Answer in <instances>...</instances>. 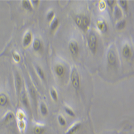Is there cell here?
Listing matches in <instances>:
<instances>
[{
  "label": "cell",
  "instance_id": "obj_22",
  "mask_svg": "<svg viewBox=\"0 0 134 134\" xmlns=\"http://www.w3.org/2000/svg\"><path fill=\"white\" fill-rule=\"evenodd\" d=\"M114 14L116 18H120L122 16V12L121 9L118 7H115L114 10Z\"/></svg>",
  "mask_w": 134,
  "mask_h": 134
},
{
  "label": "cell",
  "instance_id": "obj_32",
  "mask_svg": "<svg viewBox=\"0 0 134 134\" xmlns=\"http://www.w3.org/2000/svg\"><path fill=\"white\" fill-rule=\"evenodd\" d=\"M54 16V13L53 11H50L47 14V19L48 20H51L53 18Z\"/></svg>",
  "mask_w": 134,
  "mask_h": 134
},
{
  "label": "cell",
  "instance_id": "obj_6",
  "mask_svg": "<svg viewBox=\"0 0 134 134\" xmlns=\"http://www.w3.org/2000/svg\"><path fill=\"white\" fill-rule=\"evenodd\" d=\"M45 131L46 128L43 125H36L33 129V133L34 134H43Z\"/></svg>",
  "mask_w": 134,
  "mask_h": 134
},
{
  "label": "cell",
  "instance_id": "obj_8",
  "mask_svg": "<svg viewBox=\"0 0 134 134\" xmlns=\"http://www.w3.org/2000/svg\"><path fill=\"white\" fill-rule=\"evenodd\" d=\"M32 41V34L30 32L27 33L24 36L23 39V45L24 47H27L30 45Z\"/></svg>",
  "mask_w": 134,
  "mask_h": 134
},
{
  "label": "cell",
  "instance_id": "obj_10",
  "mask_svg": "<svg viewBox=\"0 0 134 134\" xmlns=\"http://www.w3.org/2000/svg\"><path fill=\"white\" fill-rule=\"evenodd\" d=\"M97 27L98 29L102 33L105 32L107 30V27L106 23L102 21H99L98 22Z\"/></svg>",
  "mask_w": 134,
  "mask_h": 134
},
{
  "label": "cell",
  "instance_id": "obj_34",
  "mask_svg": "<svg viewBox=\"0 0 134 134\" xmlns=\"http://www.w3.org/2000/svg\"><path fill=\"white\" fill-rule=\"evenodd\" d=\"M105 5L104 4L103 1H101L100 3V8H101H101L102 9H104V8H105Z\"/></svg>",
  "mask_w": 134,
  "mask_h": 134
},
{
  "label": "cell",
  "instance_id": "obj_5",
  "mask_svg": "<svg viewBox=\"0 0 134 134\" xmlns=\"http://www.w3.org/2000/svg\"><path fill=\"white\" fill-rule=\"evenodd\" d=\"M70 51L72 55H77L78 53V46L76 42L72 41L70 42L69 45Z\"/></svg>",
  "mask_w": 134,
  "mask_h": 134
},
{
  "label": "cell",
  "instance_id": "obj_2",
  "mask_svg": "<svg viewBox=\"0 0 134 134\" xmlns=\"http://www.w3.org/2000/svg\"><path fill=\"white\" fill-rule=\"evenodd\" d=\"M71 81L73 87L76 90H78L80 87V79L78 72L75 68L72 70L71 74Z\"/></svg>",
  "mask_w": 134,
  "mask_h": 134
},
{
  "label": "cell",
  "instance_id": "obj_1",
  "mask_svg": "<svg viewBox=\"0 0 134 134\" xmlns=\"http://www.w3.org/2000/svg\"><path fill=\"white\" fill-rule=\"evenodd\" d=\"M97 38L94 33H91L88 38V45L89 48L93 54H95L97 51Z\"/></svg>",
  "mask_w": 134,
  "mask_h": 134
},
{
  "label": "cell",
  "instance_id": "obj_15",
  "mask_svg": "<svg viewBox=\"0 0 134 134\" xmlns=\"http://www.w3.org/2000/svg\"><path fill=\"white\" fill-rule=\"evenodd\" d=\"M40 112L43 115L46 116L48 114V109L45 104L42 102L40 104Z\"/></svg>",
  "mask_w": 134,
  "mask_h": 134
},
{
  "label": "cell",
  "instance_id": "obj_35",
  "mask_svg": "<svg viewBox=\"0 0 134 134\" xmlns=\"http://www.w3.org/2000/svg\"><path fill=\"white\" fill-rule=\"evenodd\" d=\"M31 2L33 3V5H37L39 4V1H31Z\"/></svg>",
  "mask_w": 134,
  "mask_h": 134
},
{
  "label": "cell",
  "instance_id": "obj_14",
  "mask_svg": "<svg viewBox=\"0 0 134 134\" xmlns=\"http://www.w3.org/2000/svg\"><path fill=\"white\" fill-rule=\"evenodd\" d=\"M18 129L21 132H24L26 128V123L25 122V120L18 121Z\"/></svg>",
  "mask_w": 134,
  "mask_h": 134
},
{
  "label": "cell",
  "instance_id": "obj_31",
  "mask_svg": "<svg viewBox=\"0 0 134 134\" xmlns=\"http://www.w3.org/2000/svg\"><path fill=\"white\" fill-rule=\"evenodd\" d=\"M13 57L14 58V60L16 62H19L20 60V56L19 55V54L16 53H13Z\"/></svg>",
  "mask_w": 134,
  "mask_h": 134
},
{
  "label": "cell",
  "instance_id": "obj_11",
  "mask_svg": "<svg viewBox=\"0 0 134 134\" xmlns=\"http://www.w3.org/2000/svg\"><path fill=\"white\" fill-rule=\"evenodd\" d=\"M8 103V98L5 95H0V106H5Z\"/></svg>",
  "mask_w": 134,
  "mask_h": 134
},
{
  "label": "cell",
  "instance_id": "obj_33",
  "mask_svg": "<svg viewBox=\"0 0 134 134\" xmlns=\"http://www.w3.org/2000/svg\"><path fill=\"white\" fill-rule=\"evenodd\" d=\"M107 3L110 7L112 8L113 5H114V3H115V1H107Z\"/></svg>",
  "mask_w": 134,
  "mask_h": 134
},
{
  "label": "cell",
  "instance_id": "obj_16",
  "mask_svg": "<svg viewBox=\"0 0 134 134\" xmlns=\"http://www.w3.org/2000/svg\"><path fill=\"white\" fill-rule=\"evenodd\" d=\"M33 48L35 51H38L41 48V42L38 39H35L33 42Z\"/></svg>",
  "mask_w": 134,
  "mask_h": 134
},
{
  "label": "cell",
  "instance_id": "obj_18",
  "mask_svg": "<svg viewBox=\"0 0 134 134\" xmlns=\"http://www.w3.org/2000/svg\"><path fill=\"white\" fill-rule=\"evenodd\" d=\"M23 7L25 9L28 10H32V5L30 3V1H23L22 2Z\"/></svg>",
  "mask_w": 134,
  "mask_h": 134
},
{
  "label": "cell",
  "instance_id": "obj_20",
  "mask_svg": "<svg viewBox=\"0 0 134 134\" xmlns=\"http://www.w3.org/2000/svg\"><path fill=\"white\" fill-rule=\"evenodd\" d=\"M83 18V16H77L76 18H75V22H76L77 26L79 27V28H81V27H82Z\"/></svg>",
  "mask_w": 134,
  "mask_h": 134
},
{
  "label": "cell",
  "instance_id": "obj_29",
  "mask_svg": "<svg viewBox=\"0 0 134 134\" xmlns=\"http://www.w3.org/2000/svg\"><path fill=\"white\" fill-rule=\"evenodd\" d=\"M119 4L123 9H127V1H119Z\"/></svg>",
  "mask_w": 134,
  "mask_h": 134
},
{
  "label": "cell",
  "instance_id": "obj_23",
  "mask_svg": "<svg viewBox=\"0 0 134 134\" xmlns=\"http://www.w3.org/2000/svg\"><path fill=\"white\" fill-rule=\"evenodd\" d=\"M17 116L18 119V121H22V120H24L25 119V114L22 110H19L17 113Z\"/></svg>",
  "mask_w": 134,
  "mask_h": 134
},
{
  "label": "cell",
  "instance_id": "obj_12",
  "mask_svg": "<svg viewBox=\"0 0 134 134\" xmlns=\"http://www.w3.org/2000/svg\"><path fill=\"white\" fill-rule=\"evenodd\" d=\"M89 24H90V20L89 18L87 17L86 16H83L82 27H81V29L84 30H86L88 28V26L89 25Z\"/></svg>",
  "mask_w": 134,
  "mask_h": 134
},
{
  "label": "cell",
  "instance_id": "obj_25",
  "mask_svg": "<svg viewBox=\"0 0 134 134\" xmlns=\"http://www.w3.org/2000/svg\"><path fill=\"white\" fill-rule=\"evenodd\" d=\"M58 21L57 20V19L56 18L54 19L53 21H52L51 25V29L52 30H55L58 26Z\"/></svg>",
  "mask_w": 134,
  "mask_h": 134
},
{
  "label": "cell",
  "instance_id": "obj_19",
  "mask_svg": "<svg viewBox=\"0 0 134 134\" xmlns=\"http://www.w3.org/2000/svg\"><path fill=\"white\" fill-rule=\"evenodd\" d=\"M21 100H22V101L23 102V104L25 106H26V107H29V101L28 98H27V96L25 93H22V97H21Z\"/></svg>",
  "mask_w": 134,
  "mask_h": 134
},
{
  "label": "cell",
  "instance_id": "obj_27",
  "mask_svg": "<svg viewBox=\"0 0 134 134\" xmlns=\"http://www.w3.org/2000/svg\"><path fill=\"white\" fill-rule=\"evenodd\" d=\"M51 96L52 99H53V100L54 101H57V95L56 92L54 90H51Z\"/></svg>",
  "mask_w": 134,
  "mask_h": 134
},
{
  "label": "cell",
  "instance_id": "obj_9",
  "mask_svg": "<svg viewBox=\"0 0 134 134\" xmlns=\"http://www.w3.org/2000/svg\"><path fill=\"white\" fill-rule=\"evenodd\" d=\"M14 119V115L12 112H9L5 115L3 119V121L6 123L12 122Z\"/></svg>",
  "mask_w": 134,
  "mask_h": 134
},
{
  "label": "cell",
  "instance_id": "obj_13",
  "mask_svg": "<svg viewBox=\"0 0 134 134\" xmlns=\"http://www.w3.org/2000/svg\"><path fill=\"white\" fill-rule=\"evenodd\" d=\"M122 54L123 56H124L125 58H128L130 55L131 54L130 49L129 47L128 46L126 45L124 47V48H123Z\"/></svg>",
  "mask_w": 134,
  "mask_h": 134
},
{
  "label": "cell",
  "instance_id": "obj_3",
  "mask_svg": "<svg viewBox=\"0 0 134 134\" xmlns=\"http://www.w3.org/2000/svg\"><path fill=\"white\" fill-rule=\"evenodd\" d=\"M107 60L110 65L114 66L116 62V56L115 53L113 50L109 51L107 54Z\"/></svg>",
  "mask_w": 134,
  "mask_h": 134
},
{
  "label": "cell",
  "instance_id": "obj_26",
  "mask_svg": "<svg viewBox=\"0 0 134 134\" xmlns=\"http://www.w3.org/2000/svg\"><path fill=\"white\" fill-rule=\"evenodd\" d=\"M64 110H65V112H66V113L68 115H69L72 117H75V113L74 112V111H73L72 109L69 108V107H66L64 108Z\"/></svg>",
  "mask_w": 134,
  "mask_h": 134
},
{
  "label": "cell",
  "instance_id": "obj_21",
  "mask_svg": "<svg viewBox=\"0 0 134 134\" xmlns=\"http://www.w3.org/2000/svg\"><path fill=\"white\" fill-rule=\"evenodd\" d=\"M58 122L59 123L60 125H61L62 127H64L67 124V122L65 119L63 118V116L62 115H59L57 118Z\"/></svg>",
  "mask_w": 134,
  "mask_h": 134
},
{
  "label": "cell",
  "instance_id": "obj_17",
  "mask_svg": "<svg viewBox=\"0 0 134 134\" xmlns=\"http://www.w3.org/2000/svg\"><path fill=\"white\" fill-rule=\"evenodd\" d=\"M55 72L56 74H57L58 76H62L63 74H64V69L63 68V67L62 66H57L56 67V68L55 69Z\"/></svg>",
  "mask_w": 134,
  "mask_h": 134
},
{
  "label": "cell",
  "instance_id": "obj_30",
  "mask_svg": "<svg viewBox=\"0 0 134 134\" xmlns=\"http://www.w3.org/2000/svg\"><path fill=\"white\" fill-rule=\"evenodd\" d=\"M30 92L31 94V96L32 97V99L35 100H36V93H35V91L34 90V89L33 88H30Z\"/></svg>",
  "mask_w": 134,
  "mask_h": 134
},
{
  "label": "cell",
  "instance_id": "obj_24",
  "mask_svg": "<svg viewBox=\"0 0 134 134\" xmlns=\"http://www.w3.org/2000/svg\"><path fill=\"white\" fill-rule=\"evenodd\" d=\"M125 24H126L125 20H121L116 24V28L118 29V30H122V29L124 28V27L125 26Z\"/></svg>",
  "mask_w": 134,
  "mask_h": 134
},
{
  "label": "cell",
  "instance_id": "obj_7",
  "mask_svg": "<svg viewBox=\"0 0 134 134\" xmlns=\"http://www.w3.org/2000/svg\"><path fill=\"white\" fill-rule=\"evenodd\" d=\"M22 79H21L19 75L17 74L15 78V84L17 91L18 93H19L20 92L21 88H22Z\"/></svg>",
  "mask_w": 134,
  "mask_h": 134
},
{
  "label": "cell",
  "instance_id": "obj_4",
  "mask_svg": "<svg viewBox=\"0 0 134 134\" xmlns=\"http://www.w3.org/2000/svg\"><path fill=\"white\" fill-rule=\"evenodd\" d=\"M81 123L80 122L76 123L67 130L65 134H75L81 128Z\"/></svg>",
  "mask_w": 134,
  "mask_h": 134
},
{
  "label": "cell",
  "instance_id": "obj_28",
  "mask_svg": "<svg viewBox=\"0 0 134 134\" xmlns=\"http://www.w3.org/2000/svg\"><path fill=\"white\" fill-rule=\"evenodd\" d=\"M37 72H38V74L39 75V76H40V77L41 79H45V75H44V73L43 72V71L40 68H39V67H37Z\"/></svg>",
  "mask_w": 134,
  "mask_h": 134
}]
</instances>
